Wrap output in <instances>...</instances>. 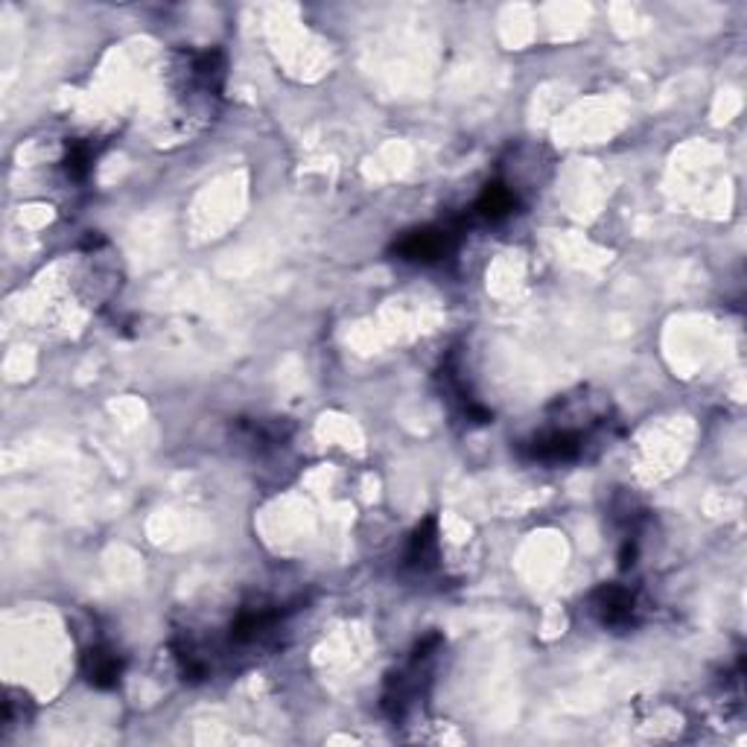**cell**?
Listing matches in <instances>:
<instances>
[{
	"mask_svg": "<svg viewBox=\"0 0 747 747\" xmlns=\"http://www.w3.org/2000/svg\"><path fill=\"white\" fill-rule=\"evenodd\" d=\"M587 605H590L587 611L593 613V619H596L602 628L625 630L637 625L639 616L637 590L622 587V584H602V587L590 593Z\"/></svg>",
	"mask_w": 747,
	"mask_h": 747,
	"instance_id": "obj_3",
	"label": "cell"
},
{
	"mask_svg": "<svg viewBox=\"0 0 747 747\" xmlns=\"http://www.w3.org/2000/svg\"><path fill=\"white\" fill-rule=\"evenodd\" d=\"M123 657L109 646H88L83 655V674L85 680L97 689H114L123 678Z\"/></svg>",
	"mask_w": 747,
	"mask_h": 747,
	"instance_id": "obj_6",
	"label": "cell"
},
{
	"mask_svg": "<svg viewBox=\"0 0 747 747\" xmlns=\"http://www.w3.org/2000/svg\"><path fill=\"white\" fill-rule=\"evenodd\" d=\"M464 222L468 219H453V222H441V226H427L406 231L395 245L392 254H397L406 263H438L455 252V245L462 240Z\"/></svg>",
	"mask_w": 747,
	"mask_h": 747,
	"instance_id": "obj_2",
	"label": "cell"
},
{
	"mask_svg": "<svg viewBox=\"0 0 747 747\" xmlns=\"http://www.w3.org/2000/svg\"><path fill=\"white\" fill-rule=\"evenodd\" d=\"M438 651H441V637H438V634H429L427 639H420L418 646H415L406 669H400V672L392 674V678L386 680L383 713H386L392 722H404L406 715L411 713V706L427 695L429 666H432V660L438 657Z\"/></svg>",
	"mask_w": 747,
	"mask_h": 747,
	"instance_id": "obj_1",
	"label": "cell"
},
{
	"mask_svg": "<svg viewBox=\"0 0 747 747\" xmlns=\"http://www.w3.org/2000/svg\"><path fill=\"white\" fill-rule=\"evenodd\" d=\"M406 561H409V567H415V570H420V572L436 570V563H438V523H436V517H427V520L420 523L418 529H415V535H411V540H409V552H406Z\"/></svg>",
	"mask_w": 747,
	"mask_h": 747,
	"instance_id": "obj_7",
	"label": "cell"
},
{
	"mask_svg": "<svg viewBox=\"0 0 747 747\" xmlns=\"http://www.w3.org/2000/svg\"><path fill=\"white\" fill-rule=\"evenodd\" d=\"M293 427L286 420H237L234 444L252 450V453H266L272 447L284 444Z\"/></svg>",
	"mask_w": 747,
	"mask_h": 747,
	"instance_id": "obj_4",
	"label": "cell"
},
{
	"mask_svg": "<svg viewBox=\"0 0 747 747\" xmlns=\"http://www.w3.org/2000/svg\"><path fill=\"white\" fill-rule=\"evenodd\" d=\"M520 208V194L512 182H491L485 185V190L479 194V199L473 202L471 217L482 219V222H503V219L514 217Z\"/></svg>",
	"mask_w": 747,
	"mask_h": 747,
	"instance_id": "obj_5",
	"label": "cell"
},
{
	"mask_svg": "<svg viewBox=\"0 0 747 747\" xmlns=\"http://www.w3.org/2000/svg\"><path fill=\"white\" fill-rule=\"evenodd\" d=\"M94 161H97V146H94L91 141H76L70 143L68 155H65V176L70 178V182H85L88 178V173H91Z\"/></svg>",
	"mask_w": 747,
	"mask_h": 747,
	"instance_id": "obj_8",
	"label": "cell"
}]
</instances>
